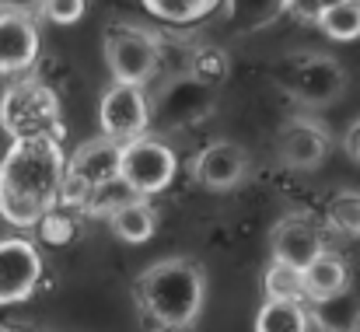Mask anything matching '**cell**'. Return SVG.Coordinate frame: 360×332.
<instances>
[{"label": "cell", "mask_w": 360, "mask_h": 332, "mask_svg": "<svg viewBox=\"0 0 360 332\" xmlns=\"http://www.w3.org/2000/svg\"><path fill=\"white\" fill-rule=\"evenodd\" d=\"M67 154L60 140H11L0 158V217L14 227H39L60 207Z\"/></svg>", "instance_id": "1"}, {"label": "cell", "mask_w": 360, "mask_h": 332, "mask_svg": "<svg viewBox=\"0 0 360 332\" xmlns=\"http://www.w3.org/2000/svg\"><path fill=\"white\" fill-rule=\"evenodd\" d=\"M136 305L150 329L186 332L196 326L207 301V276L193 259H161L136 276Z\"/></svg>", "instance_id": "2"}, {"label": "cell", "mask_w": 360, "mask_h": 332, "mask_svg": "<svg viewBox=\"0 0 360 332\" xmlns=\"http://www.w3.org/2000/svg\"><path fill=\"white\" fill-rule=\"evenodd\" d=\"M0 126L11 140H60V95L42 77H18L0 95Z\"/></svg>", "instance_id": "3"}, {"label": "cell", "mask_w": 360, "mask_h": 332, "mask_svg": "<svg viewBox=\"0 0 360 332\" xmlns=\"http://www.w3.org/2000/svg\"><path fill=\"white\" fill-rule=\"evenodd\" d=\"M120 154L122 147L112 143L109 136H95L88 143H81L70 158H67V175H63V189H60V207L77 210L84 207L88 193L98 189L102 182L120 179Z\"/></svg>", "instance_id": "4"}, {"label": "cell", "mask_w": 360, "mask_h": 332, "mask_svg": "<svg viewBox=\"0 0 360 332\" xmlns=\"http://www.w3.org/2000/svg\"><path fill=\"white\" fill-rule=\"evenodd\" d=\"M105 67L116 84L143 88L150 77H158V35L136 25H112L102 39Z\"/></svg>", "instance_id": "5"}, {"label": "cell", "mask_w": 360, "mask_h": 332, "mask_svg": "<svg viewBox=\"0 0 360 332\" xmlns=\"http://www.w3.org/2000/svg\"><path fill=\"white\" fill-rule=\"evenodd\" d=\"M175 172H179V158L172 143H165L161 136H140L126 143L120 154V179L140 200H150L161 189H168Z\"/></svg>", "instance_id": "6"}, {"label": "cell", "mask_w": 360, "mask_h": 332, "mask_svg": "<svg viewBox=\"0 0 360 332\" xmlns=\"http://www.w3.org/2000/svg\"><path fill=\"white\" fill-rule=\"evenodd\" d=\"M217 109V88L196 81L193 74L165 81V88L150 98V126L158 129H186L203 122Z\"/></svg>", "instance_id": "7"}, {"label": "cell", "mask_w": 360, "mask_h": 332, "mask_svg": "<svg viewBox=\"0 0 360 332\" xmlns=\"http://www.w3.org/2000/svg\"><path fill=\"white\" fill-rule=\"evenodd\" d=\"M98 122H102V136H109L112 143H133L140 136H147L150 129V98L143 88L136 84H109L98 106Z\"/></svg>", "instance_id": "8"}, {"label": "cell", "mask_w": 360, "mask_h": 332, "mask_svg": "<svg viewBox=\"0 0 360 332\" xmlns=\"http://www.w3.org/2000/svg\"><path fill=\"white\" fill-rule=\"evenodd\" d=\"M283 84L294 95V102L319 109V106H333L347 91V70L333 56L311 53V56H297L290 63V70L283 74Z\"/></svg>", "instance_id": "9"}, {"label": "cell", "mask_w": 360, "mask_h": 332, "mask_svg": "<svg viewBox=\"0 0 360 332\" xmlns=\"http://www.w3.org/2000/svg\"><path fill=\"white\" fill-rule=\"evenodd\" d=\"M42 280V255L28 238H0V308L21 305Z\"/></svg>", "instance_id": "10"}, {"label": "cell", "mask_w": 360, "mask_h": 332, "mask_svg": "<svg viewBox=\"0 0 360 332\" xmlns=\"http://www.w3.org/2000/svg\"><path fill=\"white\" fill-rule=\"evenodd\" d=\"M269 248H273V262H283L290 269H308L326 252V238H322V227L311 217L287 214L283 221H276V227H273Z\"/></svg>", "instance_id": "11"}, {"label": "cell", "mask_w": 360, "mask_h": 332, "mask_svg": "<svg viewBox=\"0 0 360 332\" xmlns=\"http://www.w3.org/2000/svg\"><path fill=\"white\" fill-rule=\"evenodd\" d=\"M39 60V28L25 11H0V74L25 77Z\"/></svg>", "instance_id": "12"}, {"label": "cell", "mask_w": 360, "mask_h": 332, "mask_svg": "<svg viewBox=\"0 0 360 332\" xmlns=\"http://www.w3.org/2000/svg\"><path fill=\"white\" fill-rule=\"evenodd\" d=\"M193 175L203 189H214V193H228L235 189L241 179L248 175V154L245 147H238L235 140H214L207 143L196 161H193Z\"/></svg>", "instance_id": "13"}, {"label": "cell", "mask_w": 360, "mask_h": 332, "mask_svg": "<svg viewBox=\"0 0 360 332\" xmlns=\"http://www.w3.org/2000/svg\"><path fill=\"white\" fill-rule=\"evenodd\" d=\"M329 147H333V140H329L326 126L315 119L297 115L280 129V161L294 172H315L326 161Z\"/></svg>", "instance_id": "14"}, {"label": "cell", "mask_w": 360, "mask_h": 332, "mask_svg": "<svg viewBox=\"0 0 360 332\" xmlns=\"http://www.w3.org/2000/svg\"><path fill=\"white\" fill-rule=\"evenodd\" d=\"M308 322L319 332H360V294L340 290L322 301H308Z\"/></svg>", "instance_id": "15"}, {"label": "cell", "mask_w": 360, "mask_h": 332, "mask_svg": "<svg viewBox=\"0 0 360 332\" xmlns=\"http://www.w3.org/2000/svg\"><path fill=\"white\" fill-rule=\"evenodd\" d=\"M301 280H304V301H322L350 287V269L336 252L326 248L308 269H301Z\"/></svg>", "instance_id": "16"}, {"label": "cell", "mask_w": 360, "mask_h": 332, "mask_svg": "<svg viewBox=\"0 0 360 332\" xmlns=\"http://www.w3.org/2000/svg\"><path fill=\"white\" fill-rule=\"evenodd\" d=\"M109 227L126 245H143L158 231V214H154V207L147 200H133V203H126L122 210H116L109 217Z\"/></svg>", "instance_id": "17"}, {"label": "cell", "mask_w": 360, "mask_h": 332, "mask_svg": "<svg viewBox=\"0 0 360 332\" xmlns=\"http://www.w3.org/2000/svg\"><path fill=\"white\" fill-rule=\"evenodd\" d=\"M224 11L235 32H262L287 14V0H224Z\"/></svg>", "instance_id": "18"}, {"label": "cell", "mask_w": 360, "mask_h": 332, "mask_svg": "<svg viewBox=\"0 0 360 332\" xmlns=\"http://www.w3.org/2000/svg\"><path fill=\"white\" fill-rule=\"evenodd\" d=\"M308 305L266 301L255 315V332H308Z\"/></svg>", "instance_id": "19"}, {"label": "cell", "mask_w": 360, "mask_h": 332, "mask_svg": "<svg viewBox=\"0 0 360 332\" xmlns=\"http://www.w3.org/2000/svg\"><path fill=\"white\" fill-rule=\"evenodd\" d=\"M224 0H143V7L168 25H193L203 21L207 14H214Z\"/></svg>", "instance_id": "20"}, {"label": "cell", "mask_w": 360, "mask_h": 332, "mask_svg": "<svg viewBox=\"0 0 360 332\" xmlns=\"http://www.w3.org/2000/svg\"><path fill=\"white\" fill-rule=\"evenodd\" d=\"M262 290H266V301L308 305V301H304L301 269H290V266H283V262H269V269H266V276H262Z\"/></svg>", "instance_id": "21"}, {"label": "cell", "mask_w": 360, "mask_h": 332, "mask_svg": "<svg viewBox=\"0 0 360 332\" xmlns=\"http://www.w3.org/2000/svg\"><path fill=\"white\" fill-rule=\"evenodd\" d=\"M133 200H140V196H133V189H129L122 179H112V182H102L98 189L88 193L81 214H88V217H105V221H109L116 210H122V207L133 203Z\"/></svg>", "instance_id": "22"}, {"label": "cell", "mask_w": 360, "mask_h": 332, "mask_svg": "<svg viewBox=\"0 0 360 332\" xmlns=\"http://www.w3.org/2000/svg\"><path fill=\"white\" fill-rule=\"evenodd\" d=\"M326 221L343 238H360V193L343 189L326 203Z\"/></svg>", "instance_id": "23"}, {"label": "cell", "mask_w": 360, "mask_h": 332, "mask_svg": "<svg viewBox=\"0 0 360 332\" xmlns=\"http://www.w3.org/2000/svg\"><path fill=\"white\" fill-rule=\"evenodd\" d=\"M319 28L329 39H336V42H354V39H360V0H347L340 7H329L319 18Z\"/></svg>", "instance_id": "24"}, {"label": "cell", "mask_w": 360, "mask_h": 332, "mask_svg": "<svg viewBox=\"0 0 360 332\" xmlns=\"http://www.w3.org/2000/svg\"><path fill=\"white\" fill-rule=\"evenodd\" d=\"M228 70H231L228 56H224L221 49H214V46H203V49H196V56H193V67H189V74H193L196 81L210 84V88H221V84L228 81Z\"/></svg>", "instance_id": "25"}, {"label": "cell", "mask_w": 360, "mask_h": 332, "mask_svg": "<svg viewBox=\"0 0 360 332\" xmlns=\"http://www.w3.org/2000/svg\"><path fill=\"white\" fill-rule=\"evenodd\" d=\"M39 231H42V238H46L49 245H67V241L74 238V231H77V221L70 217L67 207H56V210H49V214L39 221Z\"/></svg>", "instance_id": "26"}, {"label": "cell", "mask_w": 360, "mask_h": 332, "mask_svg": "<svg viewBox=\"0 0 360 332\" xmlns=\"http://www.w3.org/2000/svg\"><path fill=\"white\" fill-rule=\"evenodd\" d=\"M39 11L53 25H77L88 11V0H39Z\"/></svg>", "instance_id": "27"}, {"label": "cell", "mask_w": 360, "mask_h": 332, "mask_svg": "<svg viewBox=\"0 0 360 332\" xmlns=\"http://www.w3.org/2000/svg\"><path fill=\"white\" fill-rule=\"evenodd\" d=\"M287 14H290L294 21L319 25V18H322L326 11H322V0H287Z\"/></svg>", "instance_id": "28"}, {"label": "cell", "mask_w": 360, "mask_h": 332, "mask_svg": "<svg viewBox=\"0 0 360 332\" xmlns=\"http://www.w3.org/2000/svg\"><path fill=\"white\" fill-rule=\"evenodd\" d=\"M343 151L360 165V119H354V122L347 126V133H343Z\"/></svg>", "instance_id": "29"}, {"label": "cell", "mask_w": 360, "mask_h": 332, "mask_svg": "<svg viewBox=\"0 0 360 332\" xmlns=\"http://www.w3.org/2000/svg\"><path fill=\"white\" fill-rule=\"evenodd\" d=\"M340 4H347V0H322V11H329V7H340Z\"/></svg>", "instance_id": "30"}]
</instances>
